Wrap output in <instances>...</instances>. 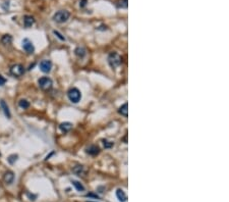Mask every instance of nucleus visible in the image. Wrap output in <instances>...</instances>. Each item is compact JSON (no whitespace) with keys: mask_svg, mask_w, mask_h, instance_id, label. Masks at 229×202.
<instances>
[{"mask_svg":"<svg viewBox=\"0 0 229 202\" xmlns=\"http://www.w3.org/2000/svg\"><path fill=\"white\" fill-rule=\"evenodd\" d=\"M108 62L110 64V66L112 69H116L121 64L122 62V58L121 56L116 52H111L108 56Z\"/></svg>","mask_w":229,"mask_h":202,"instance_id":"obj_1","label":"nucleus"},{"mask_svg":"<svg viewBox=\"0 0 229 202\" xmlns=\"http://www.w3.org/2000/svg\"><path fill=\"white\" fill-rule=\"evenodd\" d=\"M69 16H70V13L67 10H59L53 15V19L58 24H62V22H65L67 21Z\"/></svg>","mask_w":229,"mask_h":202,"instance_id":"obj_2","label":"nucleus"},{"mask_svg":"<svg viewBox=\"0 0 229 202\" xmlns=\"http://www.w3.org/2000/svg\"><path fill=\"white\" fill-rule=\"evenodd\" d=\"M38 84H39V87L44 90V91H47V90H50L52 88V85H53V82L52 80L48 77H42L39 79L38 81Z\"/></svg>","mask_w":229,"mask_h":202,"instance_id":"obj_3","label":"nucleus"},{"mask_svg":"<svg viewBox=\"0 0 229 202\" xmlns=\"http://www.w3.org/2000/svg\"><path fill=\"white\" fill-rule=\"evenodd\" d=\"M68 99L74 103H77L82 98V94H80V90L77 88H71L67 93Z\"/></svg>","mask_w":229,"mask_h":202,"instance_id":"obj_4","label":"nucleus"},{"mask_svg":"<svg viewBox=\"0 0 229 202\" xmlns=\"http://www.w3.org/2000/svg\"><path fill=\"white\" fill-rule=\"evenodd\" d=\"M10 74L15 77H21L25 74V69L21 64H13L10 67Z\"/></svg>","mask_w":229,"mask_h":202,"instance_id":"obj_5","label":"nucleus"},{"mask_svg":"<svg viewBox=\"0 0 229 202\" xmlns=\"http://www.w3.org/2000/svg\"><path fill=\"white\" fill-rule=\"evenodd\" d=\"M23 48L26 52H28L29 54H31V53H34L35 51V47L34 45H33V43L31 42L29 39H24L23 41Z\"/></svg>","mask_w":229,"mask_h":202,"instance_id":"obj_6","label":"nucleus"},{"mask_svg":"<svg viewBox=\"0 0 229 202\" xmlns=\"http://www.w3.org/2000/svg\"><path fill=\"white\" fill-rule=\"evenodd\" d=\"M52 69V62L50 60H42L40 62V69L43 72H49Z\"/></svg>","mask_w":229,"mask_h":202,"instance_id":"obj_7","label":"nucleus"},{"mask_svg":"<svg viewBox=\"0 0 229 202\" xmlns=\"http://www.w3.org/2000/svg\"><path fill=\"white\" fill-rule=\"evenodd\" d=\"M3 180H4L5 184H7V185L12 184L13 180H15V173H13L12 172H10V170H7V172L4 173Z\"/></svg>","mask_w":229,"mask_h":202,"instance_id":"obj_8","label":"nucleus"},{"mask_svg":"<svg viewBox=\"0 0 229 202\" xmlns=\"http://www.w3.org/2000/svg\"><path fill=\"white\" fill-rule=\"evenodd\" d=\"M35 24V19L32 15H25L24 18V25L26 28H30L32 27L33 25Z\"/></svg>","mask_w":229,"mask_h":202,"instance_id":"obj_9","label":"nucleus"},{"mask_svg":"<svg viewBox=\"0 0 229 202\" xmlns=\"http://www.w3.org/2000/svg\"><path fill=\"white\" fill-rule=\"evenodd\" d=\"M116 197L118 198V200L120 202H126L127 201V196L124 193V191L122 189H118L116 191Z\"/></svg>","mask_w":229,"mask_h":202,"instance_id":"obj_10","label":"nucleus"},{"mask_svg":"<svg viewBox=\"0 0 229 202\" xmlns=\"http://www.w3.org/2000/svg\"><path fill=\"white\" fill-rule=\"evenodd\" d=\"M0 105H1V108H2V110H3V112H4L5 116H6L7 119H10V117H11V114H10L9 108H8L7 104L5 103V101H4V100H1V101H0Z\"/></svg>","mask_w":229,"mask_h":202,"instance_id":"obj_11","label":"nucleus"},{"mask_svg":"<svg viewBox=\"0 0 229 202\" xmlns=\"http://www.w3.org/2000/svg\"><path fill=\"white\" fill-rule=\"evenodd\" d=\"M59 128H60V130L62 131V132H64V133H66V132H69V131L71 130L72 125H71L70 123H68V122L62 123H60Z\"/></svg>","mask_w":229,"mask_h":202,"instance_id":"obj_12","label":"nucleus"},{"mask_svg":"<svg viewBox=\"0 0 229 202\" xmlns=\"http://www.w3.org/2000/svg\"><path fill=\"white\" fill-rule=\"evenodd\" d=\"M118 112L121 114V116L126 117L128 116V104L127 103H124L123 105H121L118 109Z\"/></svg>","mask_w":229,"mask_h":202,"instance_id":"obj_13","label":"nucleus"},{"mask_svg":"<svg viewBox=\"0 0 229 202\" xmlns=\"http://www.w3.org/2000/svg\"><path fill=\"white\" fill-rule=\"evenodd\" d=\"M99 151H100V149L95 145L90 146V147L87 149V152H88L89 154H91V155H97V154L99 153Z\"/></svg>","mask_w":229,"mask_h":202,"instance_id":"obj_14","label":"nucleus"},{"mask_svg":"<svg viewBox=\"0 0 229 202\" xmlns=\"http://www.w3.org/2000/svg\"><path fill=\"white\" fill-rule=\"evenodd\" d=\"M74 53H75V55H77V56H79V57L83 58V56L86 55V49L83 48V47H77V48L74 50Z\"/></svg>","mask_w":229,"mask_h":202,"instance_id":"obj_15","label":"nucleus"},{"mask_svg":"<svg viewBox=\"0 0 229 202\" xmlns=\"http://www.w3.org/2000/svg\"><path fill=\"white\" fill-rule=\"evenodd\" d=\"M71 183L75 187V189L79 191V192H83V191H85V187L83 186L82 183H80V182H77V181H74V180H72Z\"/></svg>","mask_w":229,"mask_h":202,"instance_id":"obj_16","label":"nucleus"},{"mask_svg":"<svg viewBox=\"0 0 229 202\" xmlns=\"http://www.w3.org/2000/svg\"><path fill=\"white\" fill-rule=\"evenodd\" d=\"M1 42H2V44H4V45L11 44L12 37L10 35H4L3 37H2V39H1Z\"/></svg>","mask_w":229,"mask_h":202,"instance_id":"obj_17","label":"nucleus"},{"mask_svg":"<svg viewBox=\"0 0 229 202\" xmlns=\"http://www.w3.org/2000/svg\"><path fill=\"white\" fill-rule=\"evenodd\" d=\"M18 105H19V107L26 109V108H28L30 106V102L28 100H26V99H21V100H19Z\"/></svg>","mask_w":229,"mask_h":202,"instance_id":"obj_18","label":"nucleus"},{"mask_svg":"<svg viewBox=\"0 0 229 202\" xmlns=\"http://www.w3.org/2000/svg\"><path fill=\"white\" fill-rule=\"evenodd\" d=\"M74 173H77V176H82V173H83V167H82V165H77V167H74Z\"/></svg>","mask_w":229,"mask_h":202,"instance_id":"obj_19","label":"nucleus"},{"mask_svg":"<svg viewBox=\"0 0 229 202\" xmlns=\"http://www.w3.org/2000/svg\"><path fill=\"white\" fill-rule=\"evenodd\" d=\"M117 6L121 7V8H126L127 7V0H120V1H118Z\"/></svg>","mask_w":229,"mask_h":202,"instance_id":"obj_20","label":"nucleus"},{"mask_svg":"<svg viewBox=\"0 0 229 202\" xmlns=\"http://www.w3.org/2000/svg\"><path fill=\"white\" fill-rule=\"evenodd\" d=\"M16 159H18V155H15V154H13V155H10L9 157H8V158H7V160H8V162H9V163H13V162H15V160H16Z\"/></svg>","mask_w":229,"mask_h":202,"instance_id":"obj_21","label":"nucleus"},{"mask_svg":"<svg viewBox=\"0 0 229 202\" xmlns=\"http://www.w3.org/2000/svg\"><path fill=\"white\" fill-rule=\"evenodd\" d=\"M53 33H54V35H56L57 37L60 39V40H62V41H64V40H65V38H64L63 36L61 35V34H60L59 32H57V31H54V32H53Z\"/></svg>","mask_w":229,"mask_h":202,"instance_id":"obj_22","label":"nucleus"},{"mask_svg":"<svg viewBox=\"0 0 229 202\" xmlns=\"http://www.w3.org/2000/svg\"><path fill=\"white\" fill-rule=\"evenodd\" d=\"M5 83H6V79L0 75V86H3Z\"/></svg>","mask_w":229,"mask_h":202,"instance_id":"obj_23","label":"nucleus"},{"mask_svg":"<svg viewBox=\"0 0 229 202\" xmlns=\"http://www.w3.org/2000/svg\"><path fill=\"white\" fill-rule=\"evenodd\" d=\"M104 146L106 148H109L111 146H113V143H108V141H104Z\"/></svg>","mask_w":229,"mask_h":202,"instance_id":"obj_24","label":"nucleus"},{"mask_svg":"<svg viewBox=\"0 0 229 202\" xmlns=\"http://www.w3.org/2000/svg\"><path fill=\"white\" fill-rule=\"evenodd\" d=\"M87 197H93V198H97L98 199V196L95 195V194H92V193H90V194H87Z\"/></svg>","mask_w":229,"mask_h":202,"instance_id":"obj_25","label":"nucleus"},{"mask_svg":"<svg viewBox=\"0 0 229 202\" xmlns=\"http://www.w3.org/2000/svg\"><path fill=\"white\" fill-rule=\"evenodd\" d=\"M86 2H87V0H83V1H82V4H80V6H82V7L85 6V5H86Z\"/></svg>","mask_w":229,"mask_h":202,"instance_id":"obj_26","label":"nucleus"}]
</instances>
